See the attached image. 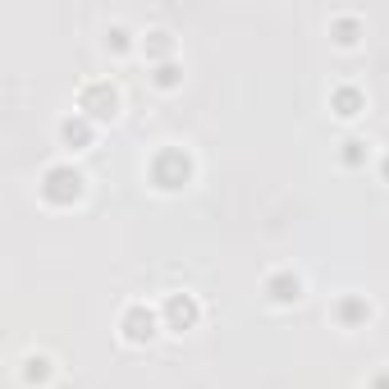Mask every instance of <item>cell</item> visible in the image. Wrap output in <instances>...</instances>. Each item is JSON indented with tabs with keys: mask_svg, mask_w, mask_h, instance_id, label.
<instances>
[{
	"mask_svg": "<svg viewBox=\"0 0 389 389\" xmlns=\"http://www.w3.org/2000/svg\"><path fill=\"white\" fill-rule=\"evenodd\" d=\"M83 110H92V114H114V92L106 88V83L88 88V92H83Z\"/></svg>",
	"mask_w": 389,
	"mask_h": 389,
	"instance_id": "2",
	"label": "cell"
},
{
	"mask_svg": "<svg viewBox=\"0 0 389 389\" xmlns=\"http://www.w3.org/2000/svg\"><path fill=\"white\" fill-rule=\"evenodd\" d=\"M170 316H174V326H192V321H197V307H192L188 298H174L170 302Z\"/></svg>",
	"mask_w": 389,
	"mask_h": 389,
	"instance_id": "6",
	"label": "cell"
},
{
	"mask_svg": "<svg viewBox=\"0 0 389 389\" xmlns=\"http://www.w3.org/2000/svg\"><path fill=\"white\" fill-rule=\"evenodd\" d=\"M156 83H161V88H170V83H174V69H170V64H165V69H156Z\"/></svg>",
	"mask_w": 389,
	"mask_h": 389,
	"instance_id": "8",
	"label": "cell"
},
{
	"mask_svg": "<svg viewBox=\"0 0 389 389\" xmlns=\"http://www.w3.org/2000/svg\"><path fill=\"white\" fill-rule=\"evenodd\" d=\"M270 298L275 302H298V279H270Z\"/></svg>",
	"mask_w": 389,
	"mask_h": 389,
	"instance_id": "5",
	"label": "cell"
},
{
	"mask_svg": "<svg viewBox=\"0 0 389 389\" xmlns=\"http://www.w3.org/2000/svg\"><path fill=\"white\" fill-rule=\"evenodd\" d=\"M124 326H128V339H133V343H142V339H151V335H156V330H151V326H156V321H151V312L147 316H142V312H128Z\"/></svg>",
	"mask_w": 389,
	"mask_h": 389,
	"instance_id": "4",
	"label": "cell"
},
{
	"mask_svg": "<svg viewBox=\"0 0 389 389\" xmlns=\"http://www.w3.org/2000/svg\"><path fill=\"white\" fill-rule=\"evenodd\" d=\"M46 357H28V380H37V385H41V380H46L50 376V371H46Z\"/></svg>",
	"mask_w": 389,
	"mask_h": 389,
	"instance_id": "7",
	"label": "cell"
},
{
	"mask_svg": "<svg viewBox=\"0 0 389 389\" xmlns=\"http://www.w3.org/2000/svg\"><path fill=\"white\" fill-rule=\"evenodd\" d=\"M60 138L64 142H69V147H88V142H92V124H88V119H64V124H60Z\"/></svg>",
	"mask_w": 389,
	"mask_h": 389,
	"instance_id": "3",
	"label": "cell"
},
{
	"mask_svg": "<svg viewBox=\"0 0 389 389\" xmlns=\"http://www.w3.org/2000/svg\"><path fill=\"white\" fill-rule=\"evenodd\" d=\"M78 192H83V174H78L74 165H55V170H46V179H41V197H46L50 206H64V201H74Z\"/></svg>",
	"mask_w": 389,
	"mask_h": 389,
	"instance_id": "1",
	"label": "cell"
}]
</instances>
